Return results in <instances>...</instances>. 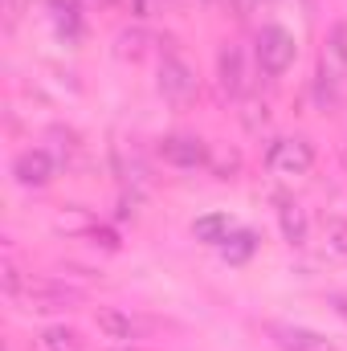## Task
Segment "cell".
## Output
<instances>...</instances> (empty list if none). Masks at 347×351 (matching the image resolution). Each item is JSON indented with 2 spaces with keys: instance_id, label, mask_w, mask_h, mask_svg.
I'll list each match as a JSON object with an SVG mask.
<instances>
[{
  "instance_id": "cell-24",
  "label": "cell",
  "mask_w": 347,
  "mask_h": 351,
  "mask_svg": "<svg viewBox=\"0 0 347 351\" xmlns=\"http://www.w3.org/2000/svg\"><path fill=\"white\" fill-rule=\"evenodd\" d=\"M331 306H335V311L347 319V298H339V294H335V298H331Z\"/></svg>"
},
{
  "instance_id": "cell-11",
  "label": "cell",
  "mask_w": 347,
  "mask_h": 351,
  "mask_svg": "<svg viewBox=\"0 0 347 351\" xmlns=\"http://www.w3.org/2000/svg\"><path fill=\"white\" fill-rule=\"evenodd\" d=\"M33 351H82V335L74 327H45L33 335Z\"/></svg>"
},
{
  "instance_id": "cell-27",
  "label": "cell",
  "mask_w": 347,
  "mask_h": 351,
  "mask_svg": "<svg viewBox=\"0 0 347 351\" xmlns=\"http://www.w3.org/2000/svg\"><path fill=\"white\" fill-rule=\"evenodd\" d=\"M302 8H307V12H311V8H315V0H302Z\"/></svg>"
},
{
  "instance_id": "cell-15",
  "label": "cell",
  "mask_w": 347,
  "mask_h": 351,
  "mask_svg": "<svg viewBox=\"0 0 347 351\" xmlns=\"http://www.w3.org/2000/svg\"><path fill=\"white\" fill-rule=\"evenodd\" d=\"M49 8H53V25H58V33L70 37V41H78V37H82L78 4H74V0H49Z\"/></svg>"
},
{
  "instance_id": "cell-3",
  "label": "cell",
  "mask_w": 347,
  "mask_h": 351,
  "mask_svg": "<svg viewBox=\"0 0 347 351\" xmlns=\"http://www.w3.org/2000/svg\"><path fill=\"white\" fill-rule=\"evenodd\" d=\"M265 168L274 176H307L315 168V147H311L302 135L278 139V143H270V152H265Z\"/></svg>"
},
{
  "instance_id": "cell-26",
  "label": "cell",
  "mask_w": 347,
  "mask_h": 351,
  "mask_svg": "<svg viewBox=\"0 0 347 351\" xmlns=\"http://www.w3.org/2000/svg\"><path fill=\"white\" fill-rule=\"evenodd\" d=\"M82 4H90V8H106L110 0H82Z\"/></svg>"
},
{
  "instance_id": "cell-17",
  "label": "cell",
  "mask_w": 347,
  "mask_h": 351,
  "mask_svg": "<svg viewBox=\"0 0 347 351\" xmlns=\"http://www.w3.org/2000/svg\"><path fill=\"white\" fill-rule=\"evenodd\" d=\"M221 250H225L229 262H246V258L258 250V237H254L250 229H237V233H229V237L221 241Z\"/></svg>"
},
{
  "instance_id": "cell-8",
  "label": "cell",
  "mask_w": 347,
  "mask_h": 351,
  "mask_svg": "<svg viewBox=\"0 0 347 351\" xmlns=\"http://www.w3.org/2000/svg\"><path fill=\"white\" fill-rule=\"evenodd\" d=\"M58 172V160L45 152V147H29V152H21L16 160H12V176H16V184H25V188H45L49 180Z\"/></svg>"
},
{
  "instance_id": "cell-16",
  "label": "cell",
  "mask_w": 347,
  "mask_h": 351,
  "mask_svg": "<svg viewBox=\"0 0 347 351\" xmlns=\"http://www.w3.org/2000/svg\"><path fill=\"white\" fill-rule=\"evenodd\" d=\"M53 225H58L62 233H86V237H90L98 221H94V213H86V208H78V204H70L66 213H58V221H53Z\"/></svg>"
},
{
  "instance_id": "cell-12",
  "label": "cell",
  "mask_w": 347,
  "mask_h": 351,
  "mask_svg": "<svg viewBox=\"0 0 347 351\" xmlns=\"http://www.w3.org/2000/svg\"><path fill=\"white\" fill-rule=\"evenodd\" d=\"M94 323H98V331H102L106 339H135V323H131V315H123V311H115V306H98Z\"/></svg>"
},
{
  "instance_id": "cell-22",
  "label": "cell",
  "mask_w": 347,
  "mask_h": 351,
  "mask_svg": "<svg viewBox=\"0 0 347 351\" xmlns=\"http://www.w3.org/2000/svg\"><path fill=\"white\" fill-rule=\"evenodd\" d=\"M90 237H94V245H102V250H119V237H115L110 229H102V225H94Z\"/></svg>"
},
{
  "instance_id": "cell-13",
  "label": "cell",
  "mask_w": 347,
  "mask_h": 351,
  "mask_svg": "<svg viewBox=\"0 0 347 351\" xmlns=\"http://www.w3.org/2000/svg\"><path fill=\"white\" fill-rule=\"evenodd\" d=\"M147 45H152V33L147 29H123L119 37H115V53L123 58V62H139L143 53H147Z\"/></svg>"
},
{
  "instance_id": "cell-18",
  "label": "cell",
  "mask_w": 347,
  "mask_h": 351,
  "mask_svg": "<svg viewBox=\"0 0 347 351\" xmlns=\"http://www.w3.org/2000/svg\"><path fill=\"white\" fill-rule=\"evenodd\" d=\"M323 241H327L331 254L347 258V221L344 217H327V221H323Z\"/></svg>"
},
{
  "instance_id": "cell-2",
  "label": "cell",
  "mask_w": 347,
  "mask_h": 351,
  "mask_svg": "<svg viewBox=\"0 0 347 351\" xmlns=\"http://www.w3.org/2000/svg\"><path fill=\"white\" fill-rule=\"evenodd\" d=\"M254 53H258L261 74L278 78V74H286V70L294 66V53H298V45H294V37H290L282 25H265V29L258 33V45H254Z\"/></svg>"
},
{
  "instance_id": "cell-4",
  "label": "cell",
  "mask_w": 347,
  "mask_h": 351,
  "mask_svg": "<svg viewBox=\"0 0 347 351\" xmlns=\"http://www.w3.org/2000/svg\"><path fill=\"white\" fill-rule=\"evenodd\" d=\"M160 94H164L168 102H176V106H188V102L200 94V78L192 74L188 62L164 58V62H160Z\"/></svg>"
},
{
  "instance_id": "cell-20",
  "label": "cell",
  "mask_w": 347,
  "mask_h": 351,
  "mask_svg": "<svg viewBox=\"0 0 347 351\" xmlns=\"http://www.w3.org/2000/svg\"><path fill=\"white\" fill-rule=\"evenodd\" d=\"M0 286H4V294H8V298H16V294H21V286H25V278H21V269H16L12 258H4V265H0Z\"/></svg>"
},
{
  "instance_id": "cell-21",
  "label": "cell",
  "mask_w": 347,
  "mask_h": 351,
  "mask_svg": "<svg viewBox=\"0 0 347 351\" xmlns=\"http://www.w3.org/2000/svg\"><path fill=\"white\" fill-rule=\"evenodd\" d=\"M237 164H241V160H237V152H221V156H213V152H208V168L221 176V180H229V176L237 172Z\"/></svg>"
},
{
  "instance_id": "cell-9",
  "label": "cell",
  "mask_w": 347,
  "mask_h": 351,
  "mask_svg": "<svg viewBox=\"0 0 347 351\" xmlns=\"http://www.w3.org/2000/svg\"><path fill=\"white\" fill-rule=\"evenodd\" d=\"M217 74H221V90H225L229 98H241V90H246V66H241V49H237V45H225V49H221Z\"/></svg>"
},
{
  "instance_id": "cell-14",
  "label": "cell",
  "mask_w": 347,
  "mask_h": 351,
  "mask_svg": "<svg viewBox=\"0 0 347 351\" xmlns=\"http://www.w3.org/2000/svg\"><path fill=\"white\" fill-rule=\"evenodd\" d=\"M278 221H282V237L290 241V245H307V213L298 208V204H282L278 208Z\"/></svg>"
},
{
  "instance_id": "cell-23",
  "label": "cell",
  "mask_w": 347,
  "mask_h": 351,
  "mask_svg": "<svg viewBox=\"0 0 347 351\" xmlns=\"http://www.w3.org/2000/svg\"><path fill=\"white\" fill-rule=\"evenodd\" d=\"M25 8H29V0H4V16H8V25H16Z\"/></svg>"
},
{
  "instance_id": "cell-7",
  "label": "cell",
  "mask_w": 347,
  "mask_h": 351,
  "mask_svg": "<svg viewBox=\"0 0 347 351\" xmlns=\"http://www.w3.org/2000/svg\"><path fill=\"white\" fill-rule=\"evenodd\" d=\"M265 331H270V339L278 343V351H339L331 339H323L319 331L298 327V323H270Z\"/></svg>"
},
{
  "instance_id": "cell-10",
  "label": "cell",
  "mask_w": 347,
  "mask_h": 351,
  "mask_svg": "<svg viewBox=\"0 0 347 351\" xmlns=\"http://www.w3.org/2000/svg\"><path fill=\"white\" fill-rule=\"evenodd\" d=\"M229 233H233V221H229L225 213H204V217L192 221V237L204 241V245H221Z\"/></svg>"
},
{
  "instance_id": "cell-5",
  "label": "cell",
  "mask_w": 347,
  "mask_h": 351,
  "mask_svg": "<svg viewBox=\"0 0 347 351\" xmlns=\"http://www.w3.org/2000/svg\"><path fill=\"white\" fill-rule=\"evenodd\" d=\"M156 156L172 168H204L208 164V147L196 135H164L156 143Z\"/></svg>"
},
{
  "instance_id": "cell-6",
  "label": "cell",
  "mask_w": 347,
  "mask_h": 351,
  "mask_svg": "<svg viewBox=\"0 0 347 351\" xmlns=\"http://www.w3.org/2000/svg\"><path fill=\"white\" fill-rule=\"evenodd\" d=\"M347 78V21L331 25L327 41H323V53H319V82H331L339 86Z\"/></svg>"
},
{
  "instance_id": "cell-25",
  "label": "cell",
  "mask_w": 347,
  "mask_h": 351,
  "mask_svg": "<svg viewBox=\"0 0 347 351\" xmlns=\"http://www.w3.org/2000/svg\"><path fill=\"white\" fill-rule=\"evenodd\" d=\"M131 12H139V16H143V12H147V0H131Z\"/></svg>"
},
{
  "instance_id": "cell-19",
  "label": "cell",
  "mask_w": 347,
  "mask_h": 351,
  "mask_svg": "<svg viewBox=\"0 0 347 351\" xmlns=\"http://www.w3.org/2000/svg\"><path fill=\"white\" fill-rule=\"evenodd\" d=\"M241 123H246V131H261L270 123V106L261 98H246L241 102Z\"/></svg>"
},
{
  "instance_id": "cell-1",
  "label": "cell",
  "mask_w": 347,
  "mask_h": 351,
  "mask_svg": "<svg viewBox=\"0 0 347 351\" xmlns=\"http://www.w3.org/2000/svg\"><path fill=\"white\" fill-rule=\"evenodd\" d=\"M16 302L33 315H58V311H74L86 302V290L78 286H66V282H53V278H25Z\"/></svg>"
}]
</instances>
